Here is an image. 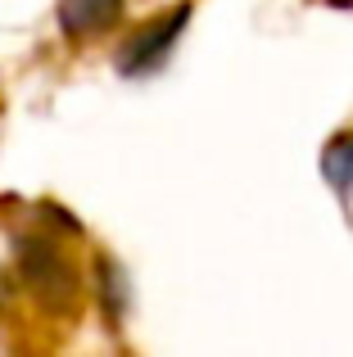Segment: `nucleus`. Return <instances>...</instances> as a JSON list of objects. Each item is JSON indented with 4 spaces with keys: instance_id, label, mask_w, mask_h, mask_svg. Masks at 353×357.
<instances>
[{
    "instance_id": "1",
    "label": "nucleus",
    "mask_w": 353,
    "mask_h": 357,
    "mask_svg": "<svg viewBox=\"0 0 353 357\" xmlns=\"http://www.w3.org/2000/svg\"><path fill=\"white\" fill-rule=\"evenodd\" d=\"M14 267L27 294L45 307L50 317H73L82 303V271L59 240L41 236V231H18L14 236Z\"/></svg>"
},
{
    "instance_id": "2",
    "label": "nucleus",
    "mask_w": 353,
    "mask_h": 357,
    "mask_svg": "<svg viewBox=\"0 0 353 357\" xmlns=\"http://www.w3.org/2000/svg\"><path fill=\"white\" fill-rule=\"evenodd\" d=\"M190 14H195V5L181 0V5L163 9L159 18H145L123 41V50L114 54V68L123 73V77H150V73H159L163 63H168V54L176 50L181 32L190 27Z\"/></svg>"
},
{
    "instance_id": "3",
    "label": "nucleus",
    "mask_w": 353,
    "mask_h": 357,
    "mask_svg": "<svg viewBox=\"0 0 353 357\" xmlns=\"http://www.w3.org/2000/svg\"><path fill=\"white\" fill-rule=\"evenodd\" d=\"M123 14V0H59V27L68 41H91L109 32Z\"/></svg>"
},
{
    "instance_id": "4",
    "label": "nucleus",
    "mask_w": 353,
    "mask_h": 357,
    "mask_svg": "<svg viewBox=\"0 0 353 357\" xmlns=\"http://www.w3.org/2000/svg\"><path fill=\"white\" fill-rule=\"evenodd\" d=\"M96 289H100V307H105V326L118 331L127 312V271L109 253H96Z\"/></svg>"
},
{
    "instance_id": "5",
    "label": "nucleus",
    "mask_w": 353,
    "mask_h": 357,
    "mask_svg": "<svg viewBox=\"0 0 353 357\" xmlns=\"http://www.w3.org/2000/svg\"><path fill=\"white\" fill-rule=\"evenodd\" d=\"M322 172H326V181L336 185V190H353V131L349 136H336L326 145V154H322Z\"/></svg>"
},
{
    "instance_id": "6",
    "label": "nucleus",
    "mask_w": 353,
    "mask_h": 357,
    "mask_svg": "<svg viewBox=\"0 0 353 357\" xmlns=\"http://www.w3.org/2000/svg\"><path fill=\"white\" fill-rule=\"evenodd\" d=\"M0 317H5V294H0Z\"/></svg>"
}]
</instances>
